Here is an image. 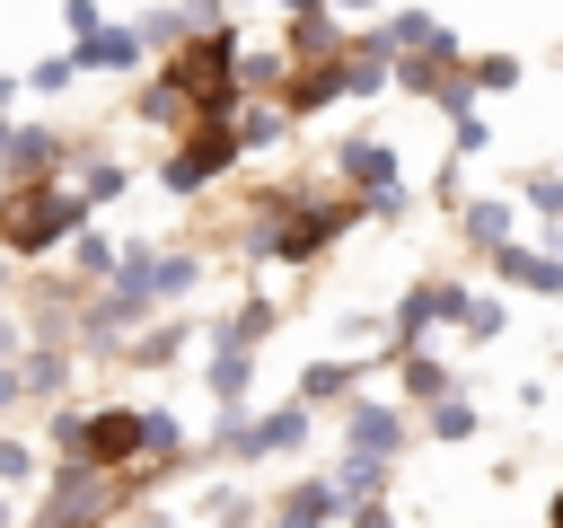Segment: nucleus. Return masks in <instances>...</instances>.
I'll use <instances>...</instances> for the list:
<instances>
[{"label":"nucleus","mask_w":563,"mask_h":528,"mask_svg":"<svg viewBox=\"0 0 563 528\" xmlns=\"http://www.w3.org/2000/svg\"><path fill=\"white\" fill-rule=\"evenodd\" d=\"M88 220V202L70 194V185H26V194H9L0 202V246H18V255H44L53 238H70Z\"/></svg>","instance_id":"1"},{"label":"nucleus","mask_w":563,"mask_h":528,"mask_svg":"<svg viewBox=\"0 0 563 528\" xmlns=\"http://www.w3.org/2000/svg\"><path fill=\"white\" fill-rule=\"evenodd\" d=\"M238 150H246V141H238V123H194V132H185V141L167 150L158 185H167V194H202V185H211V176H220V167H229Z\"/></svg>","instance_id":"2"},{"label":"nucleus","mask_w":563,"mask_h":528,"mask_svg":"<svg viewBox=\"0 0 563 528\" xmlns=\"http://www.w3.org/2000/svg\"><path fill=\"white\" fill-rule=\"evenodd\" d=\"M413 440V422H405V405H352L343 414V458H369V466H396V449Z\"/></svg>","instance_id":"3"},{"label":"nucleus","mask_w":563,"mask_h":528,"mask_svg":"<svg viewBox=\"0 0 563 528\" xmlns=\"http://www.w3.org/2000/svg\"><path fill=\"white\" fill-rule=\"evenodd\" d=\"M334 176L352 185V202H369V194H387V185H405V176H396V150H387V141H369V132L334 150Z\"/></svg>","instance_id":"4"},{"label":"nucleus","mask_w":563,"mask_h":528,"mask_svg":"<svg viewBox=\"0 0 563 528\" xmlns=\"http://www.w3.org/2000/svg\"><path fill=\"white\" fill-rule=\"evenodd\" d=\"M510 220H519V202H510V194H475V202L457 211V229H466V246H475V255L519 246V238H510Z\"/></svg>","instance_id":"5"},{"label":"nucleus","mask_w":563,"mask_h":528,"mask_svg":"<svg viewBox=\"0 0 563 528\" xmlns=\"http://www.w3.org/2000/svg\"><path fill=\"white\" fill-rule=\"evenodd\" d=\"M493 273H501L510 290H537V299H554V290H563V255H545V246H501V255H493Z\"/></svg>","instance_id":"6"},{"label":"nucleus","mask_w":563,"mask_h":528,"mask_svg":"<svg viewBox=\"0 0 563 528\" xmlns=\"http://www.w3.org/2000/svg\"><path fill=\"white\" fill-rule=\"evenodd\" d=\"M334 510H343V484H317V475H308V484H290V493L273 502V528H325Z\"/></svg>","instance_id":"7"},{"label":"nucleus","mask_w":563,"mask_h":528,"mask_svg":"<svg viewBox=\"0 0 563 528\" xmlns=\"http://www.w3.org/2000/svg\"><path fill=\"white\" fill-rule=\"evenodd\" d=\"M70 62H79V70H132V62H141V26H106V35H88Z\"/></svg>","instance_id":"8"},{"label":"nucleus","mask_w":563,"mask_h":528,"mask_svg":"<svg viewBox=\"0 0 563 528\" xmlns=\"http://www.w3.org/2000/svg\"><path fill=\"white\" fill-rule=\"evenodd\" d=\"M53 158H62V141H53V132L9 123V141H0V167H9V176H35V167H53Z\"/></svg>","instance_id":"9"},{"label":"nucleus","mask_w":563,"mask_h":528,"mask_svg":"<svg viewBox=\"0 0 563 528\" xmlns=\"http://www.w3.org/2000/svg\"><path fill=\"white\" fill-rule=\"evenodd\" d=\"M396 387H405V396H422V405H449V396H457V387H449V361H431V352L396 361Z\"/></svg>","instance_id":"10"},{"label":"nucleus","mask_w":563,"mask_h":528,"mask_svg":"<svg viewBox=\"0 0 563 528\" xmlns=\"http://www.w3.org/2000/svg\"><path fill=\"white\" fill-rule=\"evenodd\" d=\"M352 378H361L352 361H308V370H299V405H343Z\"/></svg>","instance_id":"11"},{"label":"nucleus","mask_w":563,"mask_h":528,"mask_svg":"<svg viewBox=\"0 0 563 528\" xmlns=\"http://www.w3.org/2000/svg\"><path fill=\"white\" fill-rule=\"evenodd\" d=\"M422 431H431V440H475V431H484V414H475V396H449V405H431V414H422Z\"/></svg>","instance_id":"12"},{"label":"nucleus","mask_w":563,"mask_h":528,"mask_svg":"<svg viewBox=\"0 0 563 528\" xmlns=\"http://www.w3.org/2000/svg\"><path fill=\"white\" fill-rule=\"evenodd\" d=\"M246 378H255V352H211V396L238 414V396H246Z\"/></svg>","instance_id":"13"},{"label":"nucleus","mask_w":563,"mask_h":528,"mask_svg":"<svg viewBox=\"0 0 563 528\" xmlns=\"http://www.w3.org/2000/svg\"><path fill=\"white\" fill-rule=\"evenodd\" d=\"M466 88H475V97H493V88H519V62H510V53H475V62H466Z\"/></svg>","instance_id":"14"},{"label":"nucleus","mask_w":563,"mask_h":528,"mask_svg":"<svg viewBox=\"0 0 563 528\" xmlns=\"http://www.w3.org/2000/svg\"><path fill=\"white\" fill-rule=\"evenodd\" d=\"M282 123H290L282 106H246V114H238V141H246V150H273V141H282Z\"/></svg>","instance_id":"15"},{"label":"nucleus","mask_w":563,"mask_h":528,"mask_svg":"<svg viewBox=\"0 0 563 528\" xmlns=\"http://www.w3.org/2000/svg\"><path fill=\"white\" fill-rule=\"evenodd\" d=\"M176 352H185V326H150V334L132 343V361H141V370H167Z\"/></svg>","instance_id":"16"},{"label":"nucleus","mask_w":563,"mask_h":528,"mask_svg":"<svg viewBox=\"0 0 563 528\" xmlns=\"http://www.w3.org/2000/svg\"><path fill=\"white\" fill-rule=\"evenodd\" d=\"M519 202H528V211H545V220H563V167H537V176L519 185Z\"/></svg>","instance_id":"17"},{"label":"nucleus","mask_w":563,"mask_h":528,"mask_svg":"<svg viewBox=\"0 0 563 528\" xmlns=\"http://www.w3.org/2000/svg\"><path fill=\"white\" fill-rule=\"evenodd\" d=\"M501 326H510L501 299H466V334H475V343H501Z\"/></svg>","instance_id":"18"},{"label":"nucleus","mask_w":563,"mask_h":528,"mask_svg":"<svg viewBox=\"0 0 563 528\" xmlns=\"http://www.w3.org/2000/svg\"><path fill=\"white\" fill-rule=\"evenodd\" d=\"M361 211H369V220H405V211H413V194H405V185H387V194H369Z\"/></svg>","instance_id":"19"},{"label":"nucleus","mask_w":563,"mask_h":528,"mask_svg":"<svg viewBox=\"0 0 563 528\" xmlns=\"http://www.w3.org/2000/svg\"><path fill=\"white\" fill-rule=\"evenodd\" d=\"M62 370H70L62 352H35V361H26V387H62Z\"/></svg>","instance_id":"20"},{"label":"nucleus","mask_w":563,"mask_h":528,"mask_svg":"<svg viewBox=\"0 0 563 528\" xmlns=\"http://www.w3.org/2000/svg\"><path fill=\"white\" fill-rule=\"evenodd\" d=\"M352 528H396V510L387 502H352Z\"/></svg>","instance_id":"21"},{"label":"nucleus","mask_w":563,"mask_h":528,"mask_svg":"<svg viewBox=\"0 0 563 528\" xmlns=\"http://www.w3.org/2000/svg\"><path fill=\"white\" fill-rule=\"evenodd\" d=\"M26 466H35V458H26V449H18V440H0V475H9V484H18V475H26Z\"/></svg>","instance_id":"22"},{"label":"nucleus","mask_w":563,"mask_h":528,"mask_svg":"<svg viewBox=\"0 0 563 528\" xmlns=\"http://www.w3.org/2000/svg\"><path fill=\"white\" fill-rule=\"evenodd\" d=\"M18 387H26V370H0V405H18Z\"/></svg>","instance_id":"23"},{"label":"nucleus","mask_w":563,"mask_h":528,"mask_svg":"<svg viewBox=\"0 0 563 528\" xmlns=\"http://www.w3.org/2000/svg\"><path fill=\"white\" fill-rule=\"evenodd\" d=\"M9 352H18V326H9V317H0V361H9Z\"/></svg>","instance_id":"24"},{"label":"nucleus","mask_w":563,"mask_h":528,"mask_svg":"<svg viewBox=\"0 0 563 528\" xmlns=\"http://www.w3.org/2000/svg\"><path fill=\"white\" fill-rule=\"evenodd\" d=\"M545 528H563V484H554V519H545Z\"/></svg>","instance_id":"25"},{"label":"nucleus","mask_w":563,"mask_h":528,"mask_svg":"<svg viewBox=\"0 0 563 528\" xmlns=\"http://www.w3.org/2000/svg\"><path fill=\"white\" fill-rule=\"evenodd\" d=\"M0 282H9V273H0Z\"/></svg>","instance_id":"26"}]
</instances>
